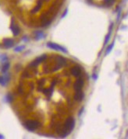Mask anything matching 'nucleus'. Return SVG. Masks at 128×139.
Listing matches in <instances>:
<instances>
[{"label":"nucleus","mask_w":128,"mask_h":139,"mask_svg":"<svg viewBox=\"0 0 128 139\" xmlns=\"http://www.w3.org/2000/svg\"><path fill=\"white\" fill-rule=\"evenodd\" d=\"M74 126H75V120L72 117H68L65 121V124L63 129L62 137H66V135H68L73 131V129L74 128Z\"/></svg>","instance_id":"1"},{"label":"nucleus","mask_w":128,"mask_h":139,"mask_svg":"<svg viewBox=\"0 0 128 139\" xmlns=\"http://www.w3.org/2000/svg\"><path fill=\"white\" fill-rule=\"evenodd\" d=\"M39 125H40V124H39L38 121H33V120H29V121H27L25 123V127L29 131H34V130H36L39 127Z\"/></svg>","instance_id":"2"},{"label":"nucleus","mask_w":128,"mask_h":139,"mask_svg":"<svg viewBox=\"0 0 128 139\" xmlns=\"http://www.w3.org/2000/svg\"><path fill=\"white\" fill-rule=\"evenodd\" d=\"M47 47L51 48V49H53V50H56V51H63L64 53H66L67 51L65 48L57 44H55V43H52V42H48L47 44Z\"/></svg>","instance_id":"3"},{"label":"nucleus","mask_w":128,"mask_h":139,"mask_svg":"<svg viewBox=\"0 0 128 139\" xmlns=\"http://www.w3.org/2000/svg\"><path fill=\"white\" fill-rule=\"evenodd\" d=\"M46 57H46L45 54L38 57V58H36L34 61L32 62V63L31 64V66H36V65H38V64H40V63H42L43 61H45V59H46Z\"/></svg>","instance_id":"4"},{"label":"nucleus","mask_w":128,"mask_h":139,"mask_svg":"<svg viewBox=\"0 0 128 139\" xmlns=\"http://www.w3.org/2000/svg\"><path fill=\"white\" fill-rule=\"evenodd\" d=\"M83 86H84V80L82 78H79L75 82L74 87V89L76 91H80L83 88Z\"/></svg>","instance_id":"5"},{"label":"nucleus","mask_w":128,"mask_h":139,"mask_svg":"<svg viewBox=\"0 0 128 139\" xmlns=\"http://www.w3.org/2000/svg\"><path fill=\"white\" fill-rule=\"evenodd\" d=\"M9 80V75L6 73L4 76H0V84L2 86H6Z\"/></svg>","instance_id":"6"},{"label":"nucleus","mask_w":128,"mask_h":139,"mask_svg":"<svg viewBox=\"0 0 128 139\" xmlns=\"http://www.w3.org/2000/svg\"><path fill=\"white\" fill-rule=\"evenodd\" d=\"M14 44V41L13 40L10 39V38H6L3 40V45L6 48H12Z\"/></svg>","instance_id":"7"},{"label":"nucleus","mask_w":128,"mask_h":139,"mask_svg":"<svg viewBox=\"0 0 128 139\" xmlns=\"http://www.w3.org/2000/svg\"><path fill=\"white\" fill-rule=\"evenodd\" d=\"M81 73V69L79 66H75L71 69V74L75 77L80 76Z\"/></svg>","instance_id":"8"},{"label":"nucleus","mask_w":128,"mask_h":139,"mask_svg":"<svg viewBox=\"0 0 128 139\" xmlns=\"http://www.w3.org/2000/svg\"><path fill=\"white\" fill-rule=\"evenodd\" d=\"M10 29L12 30L14 36H17L18 34L20 33V28H19V27H18L17 25H16V24H14L13 22L12 23V25L10 27Z\"/></svg>","instance_id":"9"},{"label":"nucleus","mask_w":128,"mask_h":139,"mask_svg":"<svg viewBox=\"0 0 128 139\" xmlns=\"http://www.w3.org/2000/svg\"><path fill=\"white\" fill-rule=\"evenodd\" d=\"M84 92H81V90L80 91H77V92L75 93V96H74V99H75V100L77 101H81L83 99H84Z\"/></svg>","instance_id":"10"},{"label":"nucleus","mask_w":128,"mask_h":139,"mask_svg":"<svg viewBox=\"0 0 128 139\" xmlns=\"http://www.w3.org/2000/svg\"><path fill=\"white\" fill-rule=\"evenodd\" d=\"M9 62L5 63L3 67V68H2V72L3 73H6L7 72V70L9 69Z\"/></svg>","instance_id":"11"},{"label":"nucleus","mask_w":128,"mask_h":139,"mask_svg":"<svg viewBox=\"0 0 128 139\" xmlns=\"http://www.w3.org/2000/svg\"><path fill=\"white\" fill-rule=\"evenodd\" d=\"M41 6H42V1L40 0V1H38V3L37 6H36V7H35L33 10H32V13H36V12H38V11L40 9Z\"/></svg>","instance_id":"12"},{"label":"nucleus","mask_w":128,"mask_h":139,"mask_svg":"<svg viewBox=\"0 0 128 139\" xmlns=\"http://www.w3.org/2000/svg\"><path fill=\"white\" fill-rule=\"evenodd\" d=\"M35 34H36L35 38L37 39V40H39V39L42 38V37H43V36H44V33H43L42 31H38V32H36V33H35Z\"/></svg>","instance_id":"13"},{"label":"nucleus","mask_w":128,"mask_h":139,"mask_svg":"<svg viewBox=\"0 0 128 139\" xmlns=\"http://www.w3.org/2000/svg\"><path fill=\"white\" fill-rule=\"evenodd\" d=\"M104 3L107 6H112L115 3V0H104Z\"/></svg>","instance_id":"14"},{"label":"nucleus","mask_w":128,"mask_h":139,"mask_svg":"<svg viewBox=\"0 0 128 139\" xmlns=\"http://www.w3.org/2000/svg\"><path fill=\"white\" fill-rule=\"evenodd\" d=\"M113 46H114V42H113V43H112V44H111V45H109V46L108 47L107 51H106V54H109V53H110V51H112V49H113Z\"/></svg>","instance_id":"15"},{"label":"nucleus","mask_w":128,"mask_h":139,"mask_svg":"<svg viewBox=\"0 0 128 139\" xmlns=\"http://www.w3.org/2000/svg\"><path fill=\"white\" fill-rule=\"evenodd\" d=\"M24 46H19V47H16L14 49V51L16 52H20V51H22L24 50Z\"/></svg>","instance_id":"16"},{"label":"nucleus","mask_w":128,"mask_h":139,"mask_svg":"<svg viewBox=\"0 0 128 139\" xmlns=\"http://www.w3.org/2000/svg\"><path fill=\"white\" fill-rule=\"evenodd\" d=\"M110 35H111V33L109 32V33L107 34V36H106L105 41V44H107V43L109 42V38H110Z\"/></svg>","instance_id":"17"},{"label":"nucleus","mask_w":128,"mask_h":139,"mask_svg":"<svg viewBox=\"0 0 128 139\" xmlns=\"http://www.w3.org/2000/svg\"><path fill=\"white\" fill-rule=\"evenodd\" d=\"M7 101L8 102H11L12 101V96L10 95H8L7 96Z\"/></svg>","instance_id":"18"},{"label":"nucleus","mask_w":128,"mask_h":139,"mask_svg":"<svg viewBox=\"0 0 128 139\" xmlns=\"http://www.w3.org/2000/svg\"><path fill=\"white\" fill-rule=\"evenodd\" d=\"M66 14H67V9H66V10L64 11V13H63V15L62 16V17L63 18V17H64V16H66Z\"/></svg>","instance_id":"19"},{"label":"nucleus","mask_w":128,"mask_h":139,"mask_svg":"<svg viewBox=\"0 0 128 139\" xmlns=\"http://www.w3.org/2000/svg\"><path fill=\"white\" fill-rule=\"evenodd\" d=\"M0 138H4V137H3V135H1V134H0Z\"/></svg>","instance_id":"20"}]
</instances>
